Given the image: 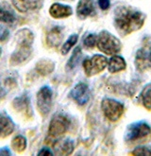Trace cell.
I'll return each mask as SVG.
<instances>
[{"mask_svg": "<svg viewBox=\"0 0 151 156\" xmlns=\"http://www.w3.org/2000/svg\"><path fill=\"white\" fill-rule=\"evenodd\" d=\"M146 15L130 7L120 6L114 11V26L117 31L123 35H128L140 30L143 27Z\"/></svg>", "mask_w": 151, "mask_h": 156, "instance_id": "1", "label": "cell"}, {"mask_svg": "<svg viewBox=\"0 0 151 156\" xmlns=\"http://www.w3.org/2000/svg\"><path fill=\"white\" fill-rule=\"evenodd\" d=\"M15 39L18 47L12 54L9 63L12 66H19L25 62L32 53V44L34 34L30 29H22L16 32Z\"/></svg>", "mask_w": 151, "mask_h": 156, "instance_id": "2", "label": "cell"}, {"mask_svg": "<svg viewBox=\"0 0 151 156\" xmlns=\"http://www.w3.org/2000/svg\"><path fill=\"white\" fill-rule=\"evenodd\" d=\"M97 45L100 51L108 55H114L122 48V44L118 38L106 30L101 31L97 35Z\"/></svg>", "mask_w": 151, "mask_h": 156, "instance_id": "3", "label": "cell"}, {"mask_svg": "<svg viewBox=\"0 0 151 156\" xmlns=\"http://www.w3.org/2000/svg\"><path fill=\"white\" fill-rule=\"evenodd\" d=\"M101 109L104 115L110 121H117L124 114V105L112 98H104L101 103Z\"/></svg>", "mask_w": 151, "mask_h": 156, "instance_id": "4", "label": "cell"}, {"mask_svg": "<svg viewBox=\"0 0 151 156\" xmlns=\"http://www.w3.org/2000/svg\"><path fill=\"white\" fill-rule=\"evenodd\" d=\"M84 72L88 77H92L99 74L108 66L107 59L102 55H94V56L85 59L83 61Z\"/></svg>", "mask_w": 151, "mask_h": 156, "instance_id": "5", "label": "cell"}, {"mask_svg": "<svg viewBox=\"0 0 151 156\" xmlns=\"http://www.w3.org/2000/svg\"><path fill=\"white\" fill-rule=\"evenodd\" d=\"M53 91L52 89L44 85L37 93V107L43 116H46L49 114L52 107Z\"/></svg>", "mask_w": 151, "mask_h": 156, "instance_id": "6", "label": "cell"}, {"mask_svg": "<svg viewBox=\"0 0 151 156\" xmlns=\"http://www.w3.org/2000/svg\"><path fill=\"white\" fill-rule=\"evenodd\" d=\"M151 133L150 126L144 122L140 121L130 125L126 133V140L128 142H137L147 137Z\"/></svg>", "mask_w": 151, "mask_h": 156, "instance_id": "7", "label": "cell"}, {"mask_svg": "<svg viewBox=\"0 0 151 156\" xmlns=\"http://www.w3.org/2000/svg\"><path fill=\"white\" fill-rule=\"evenodd\" d=\"M70 127V119L62 115L57 114L53 116L48 127V134L51 137H57L62 135L68 131Z\"/></svg>", "mask_w": 151, "mask_h": 156, "instance_id": "8", "label": "cell"}, {"mask_svg": "<svg viewBox=\"0 0 151 156\" xmlns=\"http://www.w3.org/2000/svg\"><path fill=\"white\" fill-rule=\"evenodd\" d=\"M135 66L136 68L141 72L151 68V44L144 45L137 51L135 57Z\"/></svg>", "mask_w": 151, "mask_h": 156, "instance_id": "9", "label": "cell"}, {"mask_svg": "<svg viewBox=\"0 0 151 156\" xmlns=\"http://www.w3.org/2000/svg\"><path fill=\"white\" fill-rule=\"evenodd\" d=\"M90 89L85 82H79L70 92V97L79 105H85L90 99Z\"/></svg>", "mask_w": 151, "mask_h": 156, "instance_id": "10", "label": "cell"}, {"mask_svg": "<svg viewBox=\"0 0 151 156\" xmlns=\"http://www.w3.org/2000/svg\"><path fill=\"white\" fill-rule=\"evenodd\" d=\"M12 106L13 108L18 112L23 113L26 117H31L33 115L32 108L30 104V99L26 94L21 95L20 97H17L13 99L12 101Z\"/></svg>", "mask_w": 151, "mask_h": 156, "instance_id": "11", "label": "cell"}, {"mask_svg": "<svg viewBox=\"0 0 151 156\" xmlns=\"http://www.w3.org/2000/svg\"><path fill=\"white\" fill-rule=\"evenodd\" d=\"M44 0H12L14 8L20 12L37 11L42 7Z\"/></svg>", "mask_w": 151, "mask_h": 156, "instance_id": "12", "label": "cell"}, {"mask_svg": "<svg viewBox=\"0 0 151 156\" xmlns=\"http://www.w3.org/2000/svg\"><path fill=\"white\" fill-rule=\"evenodd\" d=\"M15 128V124L11 116L6 113H0V138H6L11 135Z\"/></svg>", "mask_w": 151, "mask_h": 156, "instance_id": "13", "label": "cell"}, {"mask_svg": "<svg viewBox=\"0 0 151 156\" xmlns=\"http://www.w3.org/2000/svg\"><path fill=\"white\" fill-rule=\"evenodd\" d=\"M96 12L93 0H79L77 7V14L80 19H85Z\"/></svg>", "mask_w": 151, "mask_h": 156, "instance_id": "14", "label": "cell"}, {"mask_svg": "<svg viewBox=\"0 0 151 156\" xmlns=\"http://www.w3.org/2000/svg\"><path fill=\"white\" fill-rule=\"evenodd\" d=\"M73 10L70 6L63 5L61 3H54L51 5L49 9V14L55 19H61V18H66L72 15Z\"/></svg>", "mask_w": 151, "mask_h": 156, "instance_id": "15", "label": "cell"}, {"mask_svg": "<svg viewBox=\"0 0 151 156\" xmlns=\"http://www.w3.org/2000/svg\"><path fill=\"white\" fill-rule=\"evenodd\" d=\"M62 29L61 27H54L46 36V43L50 48H57L62 41Z\"/></svg>", "mask_w": 151, "mask_h": 156, "instance_id": "16", "label": "cell"}, {"mask_svg": "<svg viewBox=\"0 0 151 156\" xmlns=\"http://www.w3.org/2000/svg\"><path fill=\"white\" fill-rule=\"evenodd\" d=\"M17 20V16L15 12L12 10L8 4H0V22L12 25Z\"/></svg>", "mask_w": 151, "mask_h": 156, "instance_id": "17", "label": "cell"}, {"mask_svg": "<svg viewBox=\"0 0 151 156\" xmlns=\"http://www.w3.org/2000/svg\"><path fill=\"white\" fill-rule=\"evenodd\" d=\"M56 153L59 155H69L74 151V143L70 139L60 140L55 144Z\"/></svg>", "mask_w": 151, "mask_h": 156, "instance_id": "18", "label": "cell"}, {"mask_svg": "<svg viewBox=\"0 0 151 156\" xmlns=\"http://www.w3.org/2000/svg\"><path fill=\"white\" fill-rule=\"evenodd\" d=\"M55 63L48 59H42L36 63V71L42 76L49 75L54 71Z\"/></svg>", "mask_w": 151, "mask_h": 156, "instance_id": "19", "label": "cell"}, {"mask_svg": "<svg viewBox=\"0 0 151 156\" xmlns=\"http://www.w3.org/2000/svg\"><path fill=\"white\" fill-rule=\"evenodd\" d=\"M126 62L121 56H113L109 62L108 69L110 73H117L126 69Z\"/></svg>", "mask_w": 151, "mask_h": 156, "instance_id": "20", "label": "cell"}, {"mask_svg": "<svg viewBox=\"0 0 151 156\" xmlns=\"http://www.w3.org/2000/svg\"><path fill=\"white\" fill-rule=\"evenodd\" d=\"M12 148L17 152H23L26 148V137L19 134L16 135L12 140Z\"/></svg>", "mask_w": 151, "mask_h": 156, "instance_id": "21", "label": "cell"}, {"mask_svg": "<svg viewBox=\"0 0 151 156\" xmlns=\"http://www.w3.org/2000/svg\"><path fill=\"white\" fill-rule=\"evenodd\" d=\"M80 58H81V49H80V48H77L74 50L72 56L69 59V61L67 62V63H66V69L68 71L74 70L78 66L79 62L80 61Z\"/></svg>", "mask_w": 151, "mask_h": 156, "instance_id": "22", "label": "cell"}, {"mask_svg": "<svg viewBox=\"0 0 151 156\" xmlns=\"http://www.w3.org/2000/svg\"><path fill=\"white\" fill-rule=\"evenodd\" d=\"M12 83H15L14 79L9 77L6 79H3L0 76V99H2L6 97V95L9 92V88L11 89Z\"/></svg>", "mask_w": 151, "mask_h": 156, "instance_id": "23", "label": "cell"}, {"mask_svg": "<svg viewBox=\"0 0 151 156\" xmlns=\"http://www.w3.org/2000/svg\"><path fill=\"white\" fill-rule=\"evenodd\" d=\"M142 104L147 110H151V83L146 85L141 93Z\"/></svg>", "mask_w": 151, "mask_h": 156, "instance_id": "24", "label": "cell"}, {"mask_svg": "<svg viewBox=\"0 0 151 156\" xmlns=\"http://www.w3.org/2000/svg\"><path fill=\"white\" fill-rule=\"evenodd\" d=\"M78 39H79V36L77 34L71 35L70 37L65 41V43L62 44V47H61V54L62 55L67 54L71 50V48L74 47V45L77 44Z\"/></svg>", "mask_w": 151, "mask_h": 156, "instance_id": "25", "label": "cell"}, {"mask_svg": "<svg viewBox=\"0 0 151 156\" xmlns=\"http://www.w3.org/2000/svg\"><path fill=\"white\" fill-rule=\"evenodd\" d=\"M97 35L90 33L88 35H86L83 39V45L88 49H92L96 47L97 44Z\"/></svg>", "mask_w": 151, "mask_h": 156, "instance_id": "26", "label": "cell"}, {"mask_svg": "<svg viewBox=\"0 0 151 156\" xmlns=\"http://www.w3.org/2000/svg\"><path fill=\"white\" fill-rule=\"evenodd\" d=\"M134 155H151V147L149 146H141L136 148L131 152Z\"/></svg>", "mask_w": 151, "mask_h": 156, "instance_id": "27", "label": "cell"}, {"mask_svg": "<svg viewBox=\"0 0 151 156\" xmlns=\"http://www.w3.org/2000/svg\"><path fill=\"white\" fill-rule=\"evenodd\" d=\"M9 35V31L7 27L0 26V42L5 41Z\"/></svg>", "mask_w": 151, "mask_h": 156, "instance_id": "28", "label": "cell"}, {"mask_svg": "<svg viewBox=\"0 0 151 156\" xmlns=\"http://www.w3.org/2000/svg\"><path fill=\"white\" fill-rule=\"evenodd\" d=\"M98 5H99L101 10L106 11L110 8L111 2H110V0H98Z\"/></svg>", "mask_w": 151, "mask_h": 156, "instance_id": "29", "label": "cell"}, {"mask_svg": "<svg viewBox=\"0 0 151 156\" xmlns=\"http://www.w3.org/2000/svg\"><path fill=\"white\" fill-rule=\"evenodd\" d=\"M53 152L47 148H43L39 152H38V155H52Z\"/></svg>", "mask_w": 151, "mask_h": 156, "instance_id": "30", "label": "cell"}, {"mask_svg": "<svg viewBox=\"0 0 151 156\" xmlns=\"http://www.w3.org/2000/svg\"><path fill=\"white\" fill-rule=\"evenodd\" d=\"M0 155H12V151L8 149L7 147L4 148H0Z\"/></svg>", "mask_w": 151, "mask_h": 156, "instance_id": "31", "label": "cell"}, {"mask_svg": "<svg viewBox=\"0 0 151 156\" xmlns=\"http://www.w3.org/2000/svg\"><path fill=\"white\" fill-rule=\"evenodd\" d=\"M1 51H2V50H1V48H0V55H1Z\"/></svg>", "mask_w": 151, "mask_h": 156, "instance_id": "32", "label": "cell"}]
</instances>
